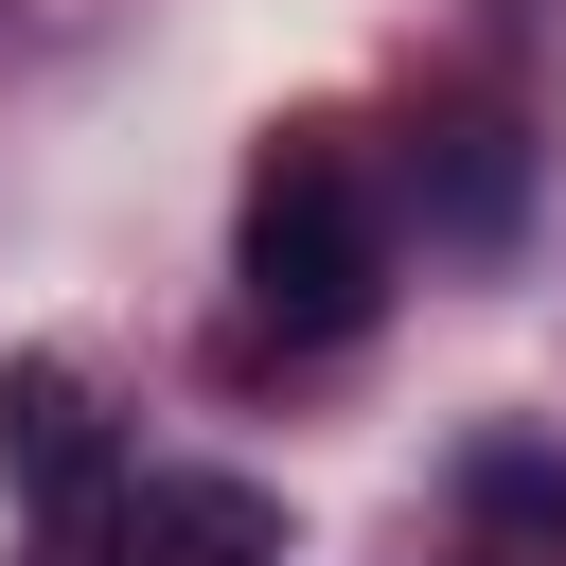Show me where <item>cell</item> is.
I'll use <instances>...</instances> for the list:
<instances>
[{"mask_svg":"<svg viewBox=\"0 0 566 566\" xmlns=\"http://www.w3.org/2000/svg\"><path fill=\"white\" fill-rule=\"evenodd\" d=\"M248 301H265V336H354L389 301V212H371L354 124H283L248 159Z\"/></svg>","mask_w":566,"mask_h":566,"instance_id":"cell-1","label":"cell"},{"mask_svg":"<svg viewBox=\"0 0 566 566\" xmlns=\"http://www.w3.org/2000/svg\"><path fill=\"white\" fill-rule=\"evenodd\" d=\"M0 478L71 531V513H106V424H88V389L53 371V354H0Z\"/></svg>","mask_w":566,"mask_h":566,"instance_id":"cell-2","label":"cell"},{"mask_svg":"<svg viewBox=\"0 0 566 566\" xmlns=\"http://www.w3.org/2000/svg\"><path fill=\"white\" fill-rule=\"evenodd\" d=\"M124 566H283V495L265 478H142Z\"/></svg>","mask_w":566,"mask_h":566,"instance_id":"cell-3","label":"cell"}]
</instances>
